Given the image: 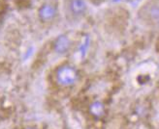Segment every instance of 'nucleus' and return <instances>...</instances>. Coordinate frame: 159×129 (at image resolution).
<instances>
[{"label": "nucleus", "instance_id": "7ed1b4c3", "mask_svg": "<svg viewBox=\"0 0 159 129\" xmlns=\"http://www.w3.org/2000/svg\"><path fill=\"white\" fill-rule=\"evenodd\" d=\"M57 11H55V8L52 5L50 4H46L42 6L39 10V18L41 19L43 21H51L54 17Z\"/></svg>", "mask_w": 159, "mask_h": 129}, {"label": "nucleus", "instance_id": "20e7f679", "mask_svg": "<svg viewBox=\"0 0 159 129\" xmlns=\"http://www.w3.org/2000/svg\"><path fill=\"white\" fill-rule=\"evenodd\" d=\"M54 50L59 54L65 53L70 47V40L66 36H60L54 43Z\"/></svg>", "mask_w": 159, "mask_h": 129}, {"label": "nucleus", "instance_id": "f03ea898", "mask_svg": "<svg viewBox=\"0 0 159 129\" xmlns=\"http://www.w3.org/2000/svg\"><path fill=\"white\" fill-rule=\"evenodd\" d=\"M140 18L148 22L159 21V0H149L139 11Z\"/></svg>", "mask_w": 159, "mask_h": 129}, {"label": "nucleus", "instance_id": "0eeeda50", "mask_svg": "<svg viewBox=\"0 0 159 129\" xmlns=\"http://www.w3.org/2000/svg\"><path fill=\"white\" fill-rule=\"evenodd\" d=\"M89 38H85L84 40V43L82 44V46L80 47V50H81V54L82 56H84L87 50V48H89Z\"/></svg>", "mask_w": 159, "mask_h": 129}, {"label": "nucleus", "instance_id": "6e6552de", "mask_svg": "<svg viewBox=\"0 0 159 129\" xmlns=\"http://www.w3.org/2000/svg\"><path fill=\"white\" fill-rule=\"evenodd\" d=\"M92 1L94 2V3H96V4H100V3H102L104 0H92Z\"/></svg>", "mask_w": 159, "mask_h": 129}, {"label": "nucleus", "instance_id": "39448f33", "mask_svg": "<svg viewBox=\"0 0 159 129\" xmlns=\"http://www.w3.org/2000/svg\"><path fill=\"white\" fill-rule=\"evenodd\" d=\"M69 9L76 15H81L84 14L86 10L84 0H71L69 3Z\"/></svg>", "mask_w": 159, "mask_h": 129}, {"label": "nucleus", "instance_id": "423d86ee", "mask_svg": "<svg viewBox=\"0 0 159 129\" xmlns=\"http://www.w3.org/2000/svg\"><path fill=\"white\" fill-rule=\"evenodd\" d=\"M90 114L96 119H100L105 114V106L104 104L100 101H94L89 106Z\"/></svg>", "mask_w": 159, "mask_h": 129}, {"label": "nucleus", "instance_id": "f257e3e1", "mask_svg": "<svg viewBox=\"0 0 159 129\" xmlns=\"http://www.w3.org/2000/svg\"><path fill=\"white\" fill-rule=\"evenodd\" d=\"M55 79L57 82L63 87L73 86L79 79V73L75 68L65 64L57 69L55 72Z\"/></svg>", "mask_w": 159, "mask_h": 129}, {"label": "nucleus", "instance_id": "1a4fd4ad", "mask_svg": "<svg viewBox=\"0 0 159 129\" xmlns=\"http://www.w3.org/2000/svg\"><path fill=\"white\" fill-rule=\"evenodd\" d=\"M25 129H38V128L35 127V126H28V127H26V128H25Z\"/></svg>", "mask_w": 159, "mask_h": 129}]
</instances>
